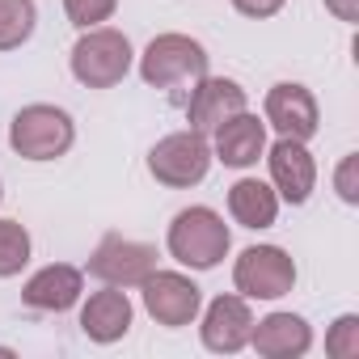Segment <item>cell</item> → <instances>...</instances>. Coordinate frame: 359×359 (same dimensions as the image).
<instances>
[{"label":"cell","instance_id":"1","mask_svg":"<svg viewBox=\"0 0 359 359\" xmlns=\"http://www.w3.org/2000/svg\"><path fill=\"white\" fill-rule=\"evenodd\" d=\"M165 250H169L173 262H182L191 271H216L233 250V233H229V224L216 208L195 203V208H182L169 220Z\"/></svg>","mask_w":359,"mask_h":359},{"label":"cell","instance_id":"2","mask_svg":"<svg viewBox=\"0 0 359 359\" xmlns=\"http://www.w3.org/2000/svg\"><path fill=\"white\" fill-rule=\"evenodd\" d=\"M203 76H208V47L191 34L169 30V34H156L140 51V81L148 89L177 93V89H191Z\"/></svg>","mask_w":359,"mask_h":359},{"label":"cell","instance_id":"3","mask_svg":"<svg viewBox=\"0 0 359 359\" xmlns=\"http://www.w3.org/2000/svg\"><path fill=\"white\" fill-rule=\"evenodd\" d=\"M131 64H135L131 39L123 30H114V26L81 30V39L72 43V55H68V68H72V76L85 89H114V85H123Z\"/></svg>","mask_w":359,"mask_h":359},{"label":"cell","instance_id":"4","mask_svg":"<svg viewBox=\"0 0 359 359\" xmlns=\"http://www.w3.org/2000/svg\"><path fill=\"white\" fill-rule=\"evenodd\" d=\"M72 144H76V123L64 106L30 102L9 123V148L22 161H60L72 152Z\"/></svg>","mask_w":359,"mask_h":359},{"label":"cell","instance_id":"5","mask_svg":"<svg viewBox=\"0 0 359 359\" xmlns=\"http://www.w3.org/2000/svg\"><path fill=\"white\" fill-rule=\"evenodd\" d=\"M212 144L199 131H169L148 148V173L169 191H191L212 173Z\"/></svg>","mask_w":359,"mask_h":359},{"label":"cell","instance_id":"6","mask_svg":"<svg viewBox=\"0 0 359 359\" xmlns=\"http://www.w3.org/2000/svg\"><path fill=\"white\" fill-rule=\"evenodd\" d=\"M296 258L283 245H250L233 262V287L245 300H279L296 287Z\"/></svg>","mask_w":359,"mask_h":359},{"label":"cell","instance_id":"7","mask_svg":"<svg viewBox=\"0 0 359 359\" xmlns=\"http://www.w3.org/2000/svg\"><path fill=\"white\" fill-rule=\"evenodd\" d=\"M140 296H144V313L165 325V330H182V325H195L199 309H203V287L182 275V271H152L144 283H140Z\"/></svg>","mask_w":359,"mask_h":359},{"label":"cell","instance_id":"8","mask_svg":"<svg viewBox=\"0 0 359 359\" xmlns=\"http://www.w3.org/2000/svg\"><path fill=\"white\" fill-rule=\"evenodd\" d=\"M85 271L97 283H110V287H140L156 271V245L123 237V233H106L97 241V250L89 254Z\"/></svg>","mask_w":359,"mask_h":359},{"label":"cell","instance_id":"9","mask_svg":"<svg viewBox=\"0 0 359 359\" xmlns=\"http://www.w3.org/2000/svg\"><path fill=\"white\" fill-rule=\"evenodd\" d=\"M262 161L271 169V187H275L279 203L304 208L313 199V191H317V161H313V152H309L304 140L279 135L275 144H266Z\"/></svg>","mask_w":359,"mask_h":359},{"label":"cell","instance_id":"10","mask_svg":"<svg viewBox=\"0 0 359 359\" xmlns=\"http://www.w3.org/2000/svg\"><path fill=\"white\" fill-rule=\"evenodd\" d=\"M199 338L212 355H237L250 346V330H254V309L241 292H224L216 296L208 309H199Z\"/></svg>","mask_w":359,"mask_h":359},{"label":"cell","instance_id":"11","mask_svg":"<svg viewBox=\"0 0 359 359\" xmlns=\"http://www.w3.org/2000/svg\"><path fill=\"white\" fill-rule=\"evenodd\" d=\"M262 118L279 135H292V140H304V144L321 131V106H317L313 89L300 85V81L271 85L266 89V102H262Z\"/></svg>","mask_w":359,"mask_h":359},{"label":"cell","instance_id":"12","mask_svg":"<svg viewBox=\"0 0 359 359\" xmlns=\"http://www.w3.org/2000/svg\"><path fill=\"white\" fill-rule=\"evenodd\" d=\"M250 106V97H245V89L233 81V76H203V81H195L191 85V97H187V127L191 131H199V135H212L224 118H233V114H241Z\"/></svg>","mask_w":359,"mask_h":359},{"label":"cell","instance_id":"13","mask_svg":"<svg viewBox=\"0 0 359 359\" xmlns=\"http://www.w3.org/2000/svg\"><path fill=\"white\" fill-rule=\"evenodd\" d=\"M262 152H266V118L254 114L250 106L212 131V156L229 169H254Z\"/></svg>","mask_w":359,"mask_h":359},{"label":"cell","instance_id":"14","mask_svg":"<svg viewBox=\"0 0 359 359\" xmlns=\"http://www.w3.org/2000/svg\"><path fill=\"white\" fill-rule=\"evenodd\" d=\"M85 296V271L72 262H47L22 287V304L34 313H68Z\"/></svg>","mask_w":359,"mask_h":359},{"label":"cell","instance_id":"15","mask_svg":"<svg viewBox=\"0 0 359 359\" xmlns=\"http://www.w3.org/2000/svg\"><path fill=\"white\" fill-rule=\"evenodd\" d=\"M131 321H135V309L127 300V287H110L102 283V292H93L85 304H81V334L97 346H110L118 338L131 334Z\"/></svg>","mask_w":359,"mask_h":359},{"label":"cell","instance_id":"16","mask_svg":"<svg viewBox=\"0 0 359 359\" xmlns=\"http://www.w3.org/2000/svg\"><path fill=\"white\" fill-rule=\"evenodd\" d=\"M250 346H254L262 359H300V355L313 351V325H309L300 313L275 309V313H266L262 321H254Z\"/></svg>","mask_w":359,"mask_h":359},{"label":"cell","instance_id":"17","mask_svg":"<svg viewBox=\"0 0 359 359\" xmlns=\"http://www.w3.org/2000/svg\"><path fill=\"white\" fill-rule=\"evenodd\" d=\"M229 216L233 224L250 229V233H262L279 220V195L271 182H262V177H237V182L229 187Z\"/></svg>","mask_w":359,"mask_h":359},{"label":"cell","instance_id":"18","mask_svg":"<svg viewBox=\"0 0 359 359\" xmlns=\"http://www.w3.org/2000/svg\"><path fill=\"white\" fill-rule=\"evenodd\" d=\"M39 5L34 0H0V51H18L34 39Z\"/></svg>","mask_w":359,"mask_h":359},{"label":"cell","instance_id":"19","mask_svg":"<svg viewBox=\"0 0 359 359\" xmlns=\"http://www.w3.org/2000/svg\"><path fill=\"white\" fill-rule=\"evenodd\" d=\"M34 241L22 220H0V279H13L30 266Z\"/></svg>","mask_w":359,"mask_h":359},{"label":"cell","instance_id":"20","mask_svg":"<svg viewBox=\"0 0 359 359\" xmlns=\"http://www.w3.org/2000/svg\"><path fill=\"white\" fill-rule=\"evenodd\" d=\"M114 13H118V0H64V18H68L76 30L106 26Z\"/></svg>","mask_w":359,"mask_h":359},{"label":"cell","instance_id":"21","mask_svg":"<svg viewBox=\"0 0 359 359\" xmlns=\"http://www.w3.org/2000/svg\"><path fill=\"white\" fill-rule=\"evenodd\" d=\"M325 355L334 359H355L359 355V313H342L330 334H325Z\"/></svg>","mask_w":359,"mask_h":359},{"label":"cell","instance_id":"22","mask_svg":"<svg viewBox=\"0 0 359 359\" xmlns=\"http://www.w3.org/2000/svg\"><path fill=\"white\" fill-rule=\"evenodd\" d=\"M334 191L346 208H359V152H346L334 169Z\"/></svg>","mask_w":359,"mask_h":359},{"label":"cell","instance_id":"23","mask_svg":"<svg viewBox=\"0 0 359 359\" xmlns=\"http://www.w3.org/2000/svg\"><path fill=\"white\" fill-rule=\"evenodd\" d=\"M283 5H287V0H233V9H237L241 18H250V22H266V18H275Z\"/></svg>","mask_w":359,"mask_h":359},{"label":"cell","instance_id":"24","mask_svg":"<svg viewBox=\"0 0 359 359\" xmlns=\"http://www.w3.org/2000/svg\"><path fill=\"white\" fill-rule=\"evenodd\" d=\"M325 13H334L342 26H355L359 22V0H321Z\"/></svg>","mask_w":359,"mask_h":359},{"label":"cell","instance_id":"25","mask_svg":"<svg viewBox=\"0 0 359 359\" xmlns=\"http://www.w3.org/2000/svg\"><path fill=\"white\" fill-rule=\"evenodd\" d=\"M0 203H5V187H0Z\"/></svg>","mask_w":359,"mask_h":359}]
</instances>
